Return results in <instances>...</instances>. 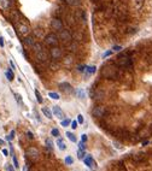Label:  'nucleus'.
<instances>
[{"label":"nucleus","mask_w":152,"mask_h":171,"mask_svg":"<svg viewBox=\"0 0 152 171\" xmlns=\"http://www.w3.org/2000/svg\"><path fill=\"white\" fill-rule=\"evenodd\" d=\"M120 50H121L120 46H115V47H114V51H120Z\"/></svg>","instance_id":"nucleus-43"},{"label":"nucleus","mask_w":152,"mask_h":171,"mask_svg":"<svg viewBox=\"0 0 152 171\" xmlns=\"http://www.w3.org/2000/svg\"><path fill=\"white\" fill-rule=\"evenodd\" d=\"M103 75L105 76V77H108V78H115L116 76H117V70H116L114 66H104L103 69Z\"/></svg>","instance_id":"nucleus-3"},{"label":"nucleus","mask_w":152,"mask_h":171,"mask_svg":"<svg viewBox=\"0 0 152 171\" xmlns=\"http://www.w3.org/2000/svg\"><path fill=\"white\" fill-rule=\"evenodd\" d=\"M64 1H65V4L69 5V6H79L81 4V0H64Z\"/></svg>","instance_id":"nucleus-17"},{"label":"nucleus","mask_w":152,"mask_h":171,"mask_svg":"<svg viewBox=\"0 0 152 171\" xmlns=\"http://www.w3.org/2000/svg\"><path fill=\"white\" fill-rule=\"evenodd\" d=\"M27 156L32 159V160H38L39 159V151L35 147H29L27 150Z\"/></svg>","instance_id":"nucleus-8"},{"label":"nucleus","mask_w":152,"mask_h":171,"mask_svg":"<svg viewBox=\"0 0 152 171\" xmlns=\"http://www.w3.org/2000/svg\"><path fill=\"white\" fill-rule=\"evenodd\" d=\"M5 170L6 171H15V169H13V165H11V164H5Z\"/></svg>","instance_id":"nucleus-33"},{"label":"nucleus","mask_w":152,"mask_h":171,"mask_svg":"<svg viewBox=\"0 0 152 171\" xmlns=\"http://www.w3.org/2000/svg\"><path fill=\"white\" fill-rule=\"evenodd\" d=\"M45 42H46V45L50 46V47H54V46L58 45V42H59V38H58L56 34L51 33V34H47L45 36Z\"/></svg>","instance_id":"nucleus-1"},{"label":"nucleus","mask_w":152,"mask_h":171,"mask_svg":"<svg viewBox=\"0 0 152 171\" xmlns=\"http://www.w3.org/2000/svg\"><path fill=\"white\" fill-rule=\"evenodd\" d=\"M77 121H79V123H83V116L82 115H79L77 116Z\"/></svg>","instance_id":"nucleus-38"},{"label":"nucleus","mask_w":152,"mask_h":171,"mask_svg":"<svg viewBox=\"0 0 152 171\" xmlns=\"http://www.w3.org/2000/svg\"><path fill=\"white\" fill-rule=\"evenodd\" d=\"M42 113L47 117L48 119H52L53 118V113H52V111L50 110V109H47V107H42Z\"/></svg>","instance_id":"nucleus-16"},{"label":"nucleus","mask_w":152,"mask_h":171,"mask_svg":"<svg viewBox=\"0 0 152 171\" xmlns=\"http://www.w3.org/2000/svg\"><path fill=\"white\" fill-rule=\"evenodd\" d=\"M96 70H97L96 66H86V71L88 72V74H94Z\"/></svg>","instance_id":"nucleus-26"},{"label":"nucleus","mask_w":152,"mask_h":171,"mask_svg":"<svg viewBox=\"0 0 152 171\" xmlns=\"http://www.w3.org/2000/svg\"><path fill=\"white\" fill-rule=\"evenodd\" d=\"M23 171H27V166H24V169H23Z\"/></svg>","instance_id":"nucleus-46"},{"label":"nucleus","mask_w":152,"mask_h":171,"mask_svg":"<svg viewBox=\"0 0 152 171\" xmlns=\"http://www.w3.org/2000/svg\"><path fill=\"white\" fill-rule=\"evenodd\" d=\"M48 97H50L51 99H53V100H58V99H61L59 94H58V93H54V92H50V93H48Z\"/></svg>","instance_id":"nucleus-23"},{"label":"nucleus","mask_w":152,"mask_h":171,"mask_svg":"<svg viewBox=\"0 0 152 171\" xmlns=\"http://www.w3.org/2000/svg\"><path fill=\"white\" fill-rule=\"evenodd\" d=\"M67 136H68V139L71 141V142H76L77 141V139H76V136L73 134V133H70V131H67Z\"/></svg>","instance_id":"nucleus-22"},{"label":"nucleus","mask_w":152,"mask_h":171,"mask_svg":"<svg viewBox=\"0 0 152 171\" xmlns=\"http://www.w3.org/2000/svg\"><path fill=\"white\" fill-rule=\"evenodd\" d=\"M18 30H20V34H22L23 36H28L29 33H30L29 27L27 24H22V23H20V24H18Z\"/></svg>","instance_id":"nucleus-13"},{"label":"nucleus","mask_w":152,"mask_h":171,"mask_svg":"<svg viewBox=\"0 0 152 171\" xmlns=\"http://www.w3.org/2000/svg\"><path fill=\"white\" fill-rule=\"evenodd\" d=\"M85 156H86V153H85L83 150H79V151H77V158H79V159H83Z\"/></svg>","instance_id":"nucleus-27"},{"label":"nucleus","mask_w":152,"mask_h":171,"mask_svg":"<svg viewBox=\"0 0 152 171\" xmlns=\"http://www.w3.org/2000/svg\"><path fill=\"white\" fill-rule=\"evenodd\" d=\"M15 97H16V100H17L18 103L22 101V99H21V95H20V94H15Z\"/></svg>","instance_id":"nucleus-40"},{"label":"nucleus","mask_w":152,"mask_h":171,"mask_svg":"<svg viewBox=\"0 0 152 171\" xmlns=\"http://www.w3.org/2000/svg\"><path fill=\"white\" fill-rule=\"evenodd\" d=\"M58 38H59V40L63 41L64 44H69V42H71V40H73L71 34H70L69 30H67V29H62V30L59 32Z\"/></svg>","instance_id":"nucleus-4"},{"label":"nucleus","mask_w":152,"mask_h":171,"mask_svg":"<svg viewBox=\"0 0 152 171\" xmlns=\"http://www.w3.org/2000/svg\"><path fill=\"white\" fill-rule=\"evenodd\" d=\"M50 54H51V57H52V59L58 60V59H61V58H62L63 52H62V50H61L58 46H54V47H51Z\"/></svg>","instance_id":"nucleus-6"},{"label":"nucleus","mask_w":152,"mask_h":171,"mask_svg":"<svg viewBox=\"0 0 152 171\" xmlns=\"http://www.w3.org/2000/svg\"><path fill=\"white\" fill-rule=\"evenodd\" d=\"M77 125H79L77 122H76V121H71V128L73 129H76V128H77Z\"/></svg>","instance_id":"nucleus-36"},{"label":"nucleus","mask_w":152,"mask_h":171,"mask_svg":"<svg viewBox=\"0 0 152 171\" xmlns=\"http://www.w3.org/2000/svg\"><path fill=\"white\" fill-rule=\"evenodd\" d=\"M117 64L120 66H122V68H127V66H130L132 65V59L129 58V56L128 54H121V56H118V58H117Z\"/></svg>","instance_id":"nucleus-2"},{"label":"nucleus","mask_w":152,"mask_h":171,"mask_svg":"<svg viewBox=\"0 0 152 171\" xmlns=\"http://www.w3.org/2000/svg\"><path fill=\"white\" fill-rule=\"evenodd\" d=\"M11 5H12V3H11V0H0V7H1L3 10H7L11 7Z\"/></svg>","instance_id":"nucleus-14"},{"label":"nucleus","mask_w":152,"mask_h":171,"mask_svg":"<svg viewBox=\"0 0 152 171\" xmlns=\"http://www.w3.org/2000/svg\"><path fill=\"white\" fill-rule=\"evenodd\" d=\"M32 47H33V48L36 51V52H39V51H41V50H42V45L40 44V42H34V45H33Z\"/></svg>","instance_id":"nucleus-24"},{"label":"nucleus","mask_w":152,"mask_h":171,"mask_svg":"<svg viewBox=\"0 0 152 171\" xmlns=\"http://www.w3.org/2000/svg\"><path fill=\"white\" fill-rule=\"evenodd\" d=\"M12 160H13V166L16 169H18L20 168V164H18V159L16 158V156H12Z\"/></svg>","instance_id":"nucleus-31"},{"label":"nucleus","mask_w":152,"mask_h":171,"mask_svg":"<svg viewBox=\"0 0 152 171\" xmlns=\"http://www.w3.org/2000/svg\"><path fill=\"white\" fill-rule=\"evenodd\" d=\"M36 58H38L39 62L45 63V62L48 60V54H47V52H45L44 50H41V51L36 52Z\"/></svg>","instance_id":"nucleus-11"},{"label":"nucleus","mask_w":152,"mask_h":171,"mask_svg":"<svg viewBox=\"0 0 152 171\" xmlns=\"http://www.w3.org/2000/svg\"><path fill=\"white\" fill-rule=\"evenodd\" d=\"M111 54V52H106V53H104V54H103V58H105V57H109Z\"/></svg>","instance_id":"nucleus-42"},{"label":"nucleus","mask_w":152,"mask_h":171,"mask_svg":"<svg viewBox=\"0 0 152 171\" xmlns=\"http://www.w3.org/2000/svg\"><path fill=\"white\" fill-rule=\"evenodd\" d=\"M65 163H67L68 165H71V164L74 163V159H73L71 157H70V156H68V157L65 158Z\"/></svg>","instance_id":"nucleus-34"},{"label":"nucleus","mask_w":152,"mask_h":171,"mask_svg":"<svg viewBox=\"0 0 152 171\" xmlns=\"http://www.w3.org/2000/svg\"><path fill=\"white\" fill-rule=\"evenodd\" d=\"M79 147H80V150H86V146H85V142H82V141H81V142H79Z\"/></svg>","instance_id":"nucleus-37"},{"label":"nucleus","mask_w":152,"mask_h":171,"mask_svg":"<svg viewBox=\"0 0 152 171\" xmlns=\"http://www.w3.org/2000/svg\"><path fill=\"white\" fill-rule=\"evenodd\" d=\"M27 136L30 139V140H33L34 139V136H33V134H32V131H27Z\"/></svg>","instance_id":"nucleus-39"},{"label":"nucleus","mask_w":152,"mask_h":171,"mask_svg":"<svg viewBox=\"0 0 152 171\" xmlns=\"http://www.w3.org/2000/svg\"><path fill=\"white\" fill-rule=\"evenodd\" d=\"M34 42H35V40H34L33 36H30V35H28V36L24 38V44H26L27 46H33Z\"/></svg>","instance_id":"nucleus-18"},{"label":"nucleus","mask_w":152,"mask_h":171,"mask_svg":"<svg viewBox=\"0 0 152 171\" xmlns=\"http://www.w3.org/2000/svg\"><path fill=\"white\" fill-rule=\"evenodd\" d=\"M52 113H53L57 118H59V119L65 118V115H64L63 110L59 107V106H53V107H52Z\"/></svg>","instance_id":"nucleus-10"},{"label":"nucleus","mask_w":152,"mask_h":171,"mask_svg":"<svg viewBox=\"0 0 152 171\" xmlns=\"http://www.w3.org/2000/svg\"><path fill=\"white\" fill-rule=\"evenodd\" d=\"M51 28L53 29V30L61 32L62 29H64L63 22H62L59 18H52V19H51Z\"/></svg>","instance_id":"nucleus-7"},{"label":"nucleus","mask_w":152,"mask_h":171,"mask_svg":"<svg viewBox=\"0 0 152 171\" xmlns=\"http://www.w3.org/2000/svg\"><path fill=\"white\" fill-rule=\"evenodd\" d=\"M92 115L97 117V118H102L105 115V107H103V106H96L92 111Z\"/></svg>","instance_id":"nucleus-9"},{"label":"nucleus","mask_w":152,"mask_h":171,"mask_svg":"<svg viewBox=\"0 0 152 171\" xmlns=\"http://www.w3.org/2000/svg\"><path fill=\"white\" fill-rule=\"evenodd\" d=\"M35 97H36V100H38V103L39 104H42V101H44V100H42V97H41V94H40V92L36 89V91H35Z\"/></svg>","instance_id":"nucleus-25"},{"label":"nucleus","mask_w":152,"mask_h":171,"mask_svg":"<svg viewBox=\"0 0 152 171\" xmlns=\"http://www.w3.org/2000/svg\"><path fill=\"white\" fill-rule=\"evenodd\" d=\"M0 46H4V41H3V38H0Z\"/></svg>","instance_id":"nucleus-44"},{"label":"nucleus","mask_w":152,"mask_h":171,"mask_svg":"<svg viewBox=\"0 0 152 171\" xmlns=\"http://www.w3.org/2000/svg\"><path fill=\"white\" fill-rule=\"evenodd\" d=\"M3 154H4L5 157H7V156H9V152H7V150H3Z\"/></svg>","instance_id":"nucleus-41"},{"label":"nucleus","mask_w":152,"mask_h":171,"mask_svg":"<svg viewBox=\"0 0 152 171\" xmlns=\"http://www.w3.org/2000/svg\"><path fill=\"white\" fill-rule=\"evenodd\" d=\"M57 146H58V148H59L61 151H65L67 150V145L64 144V141L62 139H58L57 140Z\"/></svg>","instance_id":"nucleus-19"},{"label":"nucleus","mask_w":152,"mask_h":171,"mask_svg":"<svg viewBox=\"0 0 152 171\" xmlns=\"http://www.w3.org/2000/svg\"><path fill=\"white\" fill-rule=\"evenodd\" d=\"M5 75H6V77H7V80H9V81H13L15 76H13V72H12V70H11V69H9L7 71L5 72Z\"/></svg>","instance_id":"nucleus-21"},{"label":"nucleus","mask_w":152,"mask_h":171,"mask_svg":"<svg viewBox=\"0 0 152 171\" xmlns=\"http://www.w3.org/2000/svg\"><path fill=\"white\" fill-rule=\"evenodd\" d=\"M83 162H85V165L87 168H89L92 171H96L97 169H98V164H97V162L93 159V157L92 156H87V157H85L83 158Z\"/></svg>","instance_id":"nucleus-5"},{"label":"nucleus","mask_w":152,"mask_h":171,"mask_svg":"<svg viewBox=\"0 0 152 171\" xmlns=\"http://www.w3.org/2000/svg\"><path fill=\"white\" fill-rule=\"evenodd\" d=\"M145 0H133V6L135 10H141V7L144 6Z\"/></svg>","instance_id":"nucleus-15"},{"label":"nucleus","mask_w":152,"mask_h":171,"mask_svg":"<svg viewBox=\"0 0 152 171\" xmlns=\"http://www.w3.org/2000/svg\"><path fill=\"white\" fill-rule=\"evenodd\" d=\"M15 130H11V133H10V135H7V136H6V140L7 141H11V140H13L15 139Z\"/></svg>","instance_id":"nucleus-32"},{"label":"nucleus","mask_w":152,"mask_h":171,"mask_svg":"<svg viewBox=\"0 0 152 171\" xmlns=\"http://www.w3.org/2000/svg\"><path fill=\"white\" fill-rule=\"evenodd\" d=\"M46 146H47L50 150H53V142H52V140H51V139H47V140H46Z\"/></svg>","instance_id":"nucleus-29"},{"label":"nucleus","mask_w":152,"mask_h":171,"mask_svg":"<svg viewBox=\"0 0 152 171\" xmlns=\"http://www.w3.org/2000/svg\"><path fill=\"white\" fill-rule=\"evenodd\" d=\"M59 89H61L63 93H65V94H70V93L74 92L73 87L70 86L69 83H67V82H64V83H61V84H59Z\"/></svg>","instance_id":"nucleus-12"},{"label":"nucleus","mask_w":152,"mask_h":171,"mask_svg":"<svg viewBox=\"0 0 152 171\" xmlns=\"http://www.w3.org/2000/svg\"><path fill=\"white\" fill-rule=\"evenodd\" d=\"M87 140H88V137H87V135H86V134H82V135H81V141H82V142H87Z\"/></svg>","instance_id":"nucleus-35"},{"label":"nucleus","mask_w":152,"mask_h":171,"mask_svg":"<svg viewBox=\"0 0 152 171\" xmlns=\"http://www.w3.org/2000/svg\"><path fill=\"white\" fill-rule=\"evenodd\" d=\"M76 95L79 97V99L83 100L86 98V93H85V91L82 89V88H79V89H76Z\"/></svg>","instance_id":"nucleus-20"},{"label":"nucleus","mask_w":152,"mask_h":171,"mask_svg":"<svg viewBox=\"0 0 152 171\" xmlns=\"http://www.w3.org/2000/svg\"><path fill=\"white\" fill-rule=\"evenodd\" d=\"M61 124H62L63 127H65V128H67V127H69V124H71V121L68 119V118H67V119H62V123H61Z\"/></svg>","instance_id":"nucleus-28"},{"label":"nucleus","mask_w":152,"mask_h":171,"mask_svg":"<svg viewBox=\"0 0 152 171\" xmlns=\"http://www.w3.org/2000/svg\"><path fill=\"white\" fill-rule=\"evenodd\" d=\"M51 134H52V136H54V137H58V136H59V130H58V129H52V131H51Z\"/></svg>","instance_id":"nucleus-30"},{"label":"nucleus","mask_w":152,"mask_h":171,"mask_svg":"<svg viewBox=\"0 0 152 171\" xmlns=\"http://www.w3.org/2000/svg\"><path fill=\"white\" fill-rule=\"evenodd\" d=\"M0 145H4V141L3 140H0Z\"/></svg>","instance_id":"nucleus-45"}]
</instances>
